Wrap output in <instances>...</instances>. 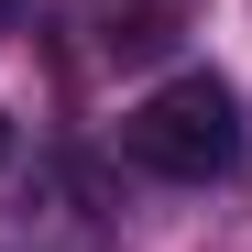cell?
Instances as JSON below:
<instances>
[{
    "label": "cell",
    "mask_w": 252,
    "mask_h": 252,
    "mask_svg": "<svg viewBox=\"0 0 252 252\" xmlns=\"http://www.w3.org/2000/svg\"><path fill=\"white\" fill-rule=\"evenodd\" d=\"M121 154H132L143 176H164V187H220V176H241V154H252L241 88H230V77H208V66L143 88L132 110H121Z\"/></svg>",
    "instance_id": "obj_1"
},
{
    "label": "cell",
    "mask_w": 252,
    "mask_h": 252,
    "mask_svg": "<svg viewBox=\"0 0 252 252\" xmlns=\"http://www.w3.org/2000/svg\"><path fill=\"white\" fill-rule=\"evenodd\" d=\"M0 164H11V121H0Z\"/></svg>",
    "instance_id": "obj_4"
},
{
    "label": "cell",
    "mask_w": 252,
    "mask_h": 252,
    "mask_svg": "<svg viewBox=\"0 0 252 252\" xmlns=\"http://www.w3.org/2000/svg\"><path fill=\"white\" fill-rule=\"evenodd\" d=\"M88 22H99V55L110 66H154V55H176L187 0H88Z\"/></svg>",
    "instance_id": "obj_2"
},
{
    "label": "cell",
    "mask_w": 252,
    "mask_h": 252,
    "mask_svg": "<svg viewBox=\"0 0 252 252\" xmlns=\"http://www.w3.org/2000/svg\"><path fill=\"white\" fill-rule=\"evenodd\" d=\"M22 11H33V0H0V33H11V22H22Z\"/></svg>",
    "instance_id": "obj_3"
}]
</instances>
